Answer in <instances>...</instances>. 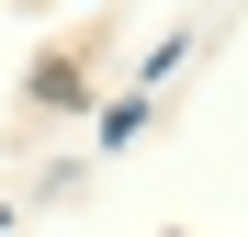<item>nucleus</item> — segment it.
Instances as JSON below:
<instances>
[]
</instances>
